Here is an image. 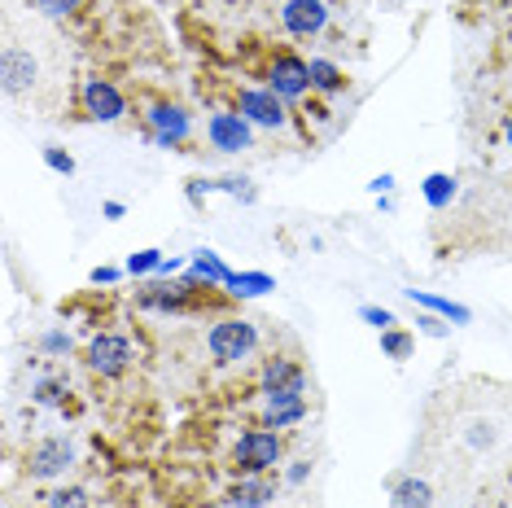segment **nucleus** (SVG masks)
<instances>
[{"instance_id":"obj_10","label":"nucleus","mask_w":512,"mask_h":508,"mask_svg":"<svg viewBox=\"0 0 512 508\" xmlns=\"http://www.w3.org/2000/svg\"><path fill=\"white\" fill-rule=\"evenodd\" d=\"M0 75H5V92H9V97H18V92H27L31 84H36V57H31L27 49H18V44H9Z\"/></svg>"},{"instance_id":"obj_26","label":"nucleus","mask_w":512,"mask_h":508,"mask_svg":"<svg viewBox=\"0 0 512 508\" xmlns=\"http://www.w3.org/2000/svg\"><path fill=\"white\" fill-rule=\"evenodd\" d=\"M44 163H49L53 171H62V176H71V171H75V158H71V154H62L57 145L44 149Z\"/></svg>"},{"instance_id":"obj_31","label":"nucleus","mask_w":512,"mask_h":508,"mask_svg":"<svg viewBox=\"0 0 512 508\" xmlns=\"http://www.w3.org/2000/svg\"><path fill=\"white\" fill-rule=\"evenodd\" d=\"M307 473H311V465H307V460H298V465L289 469V482H307Z\"/></svg>"},{"instance_id":"obj_24","label":"nucleus","mask_w":512,"mask_h":508,"mask_svg":"<svg viewBox=\"0 0 512 508\" xmlns=\"http://www.w3.org/2000/svg\"><path fill=\"white\" fill-rule=\"evenodd\" d=\"M31 5H36L40 14H49V18H66V14H75L84 0H31Z\"/></svg>"},{"instance_id":"obj_11","label":"nucleus","mask_w":512,"mask_h":508,"mask_svg":"<svg viewBox=\"0 0 512 508\" xmlns=\"http://www.w3.org/2000/svg\"><path fill=\"white\" fill-rule=\"evenodd\" d=\"M263 390L267 395H302V390H307V377H302V368L289 364V360H267L263 364Z\"/></svg>"},{"instance_id":"obj_21","label":"nucleus","mask_w":512,"mask_h":508,"mask_svg":"<svg viewBox=\"0 0 512 508\" xmlns=\"http://www.w3.org/2000/svg\"><path fill=\"white\" fill-rule=\"evenodd\" d=\"M311 88H320V92H337L342 88V71H337L333 62H311Z\"/></svg>"},{"instance_id":"obj_1","label":"nucleus","mask_w":512,"mask_h":508,"mask_svg":"<svg viewBox=\"0 0 512 508\" xmlns=\"http://www.w3.org/2000/svg\"><path fill=\"white\" fill-rule=\"evenodd\" d=\"M206 346H211V355L219 364H237L259 346V329H254L250 320H219L211 329V338H206Z\"/></svg>"},{"instance_id":"obj_33","label":"nucleus","mask_w":512,"mask_h":508,"mask_svg":"<svg viewBox=\"0 0 512 508\" xmlns=\"http://www.w3.org/2000/svg\"><path fill=\"white\" fill-rule=\"evenodd\" d=\"M390 184H394V176H377V180H372V193H386Z\"/></svg>"},{"instance_id":"obj_14","label":"nucleus","mask_w":512,"mask_h":508,"mask_svg":"<svg viewBox=\"0 0 512 508\" xmlns=\"http://www.w3.org/2000/svg\"><path fill=\"white\" fill-rule=\"evenodd\" d=\"M276 500V487L267 478H259V473H250L246 482H237V487H232V495H228V504L232 508H267Z\"/></svg>"},{"instance_id":"obj_17","label":"nucleus","mask_w":512,"mask_h":508,"mask_svg":"<svg viewBox=\"0 0 512 508\" xmlns=\"http://www.w3.org/2000/svg\"><path fill=\"white\" fill-rule=\"evenodd\" d=\"M407 298H412V303H421V307H429V311H438L442 320H456V325H469V307L451 303V298H438V294H425V290H407Z\"/></svg>"},{"instance_id":"obj_12","label":"nucleus","mask_w":512,"mask_h":508,"mask_svg":"<svg viewBox=\"0 0 512 508\" xmlns=\"http://www.w3.org/2000/svg\"><path fill=\"white\" fill-rule=\"evenodd\" d=\"M149 127H154L158 145H180L184 136H189V114L180 106H154L149 110Z\"/></svg>"},{"instance_id":"obj_19","label":"nucleus","mask_w":512,"mask_h":508,"mask_svg":"<svg viewBox=\"0 0 512 508\" xmlns=\"http://www.w3.org/2000/svg\"><path fill=\"white\" fill-rule=\"evenodd\" d=\"M451 198H456V180L451 176H442V171H434V176L425 180V202L434 206V211H442Z\"/></svg>"},{"instance_id":"obj_32","label":"nucleus","mask_w":512,"mask_h":508,"mask_svg":"<svg viewBox=\"0 0 512 508\" xmlns=\"http://www.w3.org/2000/svg\"><path fill=\"white\" fill-rule=\"evenodd\" d=\"M92 281H97V285L106 281L110 285V281H119V272H114V268H97V272H92Z\"/></svg>"},{"instance_id":"obj_29","label":"nucleus","mask_w":512,"mask_h":508,"mask_svg":"<svg viewBox=\"0 0 512 508\" xmlns=\"http://www.w3.org/2000/svg\"><path fill=\"white\" fill-rule=\"evenodd\" d=\"M44 351H53V355L71 351V338H66V333H44Z\"/></svg>"},{"instance_id":"obj_30","label":"nucleus","mask_w":512,"mask_h":508,"mask_svg":"<svg viewBox=\"0 0 512 508\" xmlns=\"http://www.w3.org/2000/svg\"><path fill=\"white\" fill-rule=\"evenodd\" d=\"M416 325H421V329L429 333V338H447V325H442L438 316H421V320H416Z\"/></svg>"},{"instance_id":"obj_9","label":"nucleus","mask_w":512,"mask_h":508,"mask_svg":"<svg viewBox=\"0 0 512 508\" xmlns=\"http://www.w3.org/2000/svg\"><path fill=\"white\" fill-rule=\"evenodd\" d=\"M84 110L88 119L97 123H114L123 114V92L110 84V79H88L84 84Z\"/></svg>"},{"instance_id":"obj_27","label":"nucleus","mask_w":512,"mask_h":508,"mask_svg":"<svg viewBox=\"0 0 512 508\" xmlns=\"http://www.w3.org/2000/svg\"><path fill=\"white\" fill-rule=\"evenodd\" d=\"M31 395H36V403H44V408H53V403H62V381H40Z\"/></svg>"},{"instance_id":"obj_22","label":"nucleus","mask_w":512,"mask_h":508,"mask_svg":"<svg viewBox=\"0 0 512 508\" xmlns=\"http://www.w3.org/2000/svg\"><path fill=\"white\" fill-rule=\"evenodd\" d=\"M381 351H386L390 360H407V355H412V333L386 329V333H381Z\"/></svg>"},{"instance_id":"obj_23","label":"nucleus","mask_w":512,"mask_h":508,"mask_svg":"<svg viewBox=\"0 0 512 508\" xmlns=\"http://www.w3.org/2000/svg\"><path fill=\"white\" fill-rule=\"evenodd\" d=\"M49 508H88V491L84 487H57L49 495Z\"/></svg>"},{"instance_id":"obj_5","label":"nucleus","mask_w":512,"mask_h":508,"mask_svg":"<svg viewBox=\"0 0 512 508\" xmlns=\"http://www.w3.org/2000/svg\"><path fill=\"white\" fill-rule=\"evenodd\" d=\"M281 18H285L289 36L307 40V36H320V31L329 27V5H324V0H289L281 9Z\"/></svg>"},{"instance_id":"obj_3","label":"nucleus","mask_w":512,"mask_h":508,"mask_svg":"<svg viewBox=\"0 0 512 508\" xmlns=\"http://www.w3.org/2000/svg\"><path fill=\"white\" fill-rule=\"evenodd\" d=\"M206 136H211V145L219 154H241V149L254 145V123L246 114H215V119L206 123Z\"/></svg>"},{"instance_id":"obj_7","label":"nucleus","mask_w":512,"mask_h":508,"mask_svg":"<svg viewBox=\"0 0 512 508\" xmlns=\"http://www.w3.org/2000/svg\"><path fill=\"white\" fill-rule=\"evenodd\" d=\"M237 114H246L254 127H285V106H281V97H276L272 88H250V92H241Z\"/></svg>"},{"instance_id":"obj_28","label":"nucleus","mask_w":512,"mask_h":508,"mask_svg":"<svg viewBox=\"0 0 512 508\" xmlns=\"http://www.w3.org/2000/svg\"><path fill=\"white\" fill-rule=\"evenodd\" d=\"M359 316H364V320H368V325H377L381 333H386V329L394 325V316H390V311H386V307H364V311H359Z\"/></svg>"},{"instance_id":"obj_8","label":"nucleus","mask_w":512,"mask_h":508,"mask_svg":"<svg viewBox=\"0 0 512 508\" xmlns=\"http://www.w3.org/2000/svg\"><path fill=\"white\" fill-rule=\"evenodd\" d=\"M307 88H311V62H302V57H276V66H272V92L276 97L294 101Z\"/></svg>"},{"instance_id":"obj_4","label":"nucleus","mask_w":512,"mask_h":508,"mask_svg":"<svg viewBox=\"0 0 512 508\" xmlns=\"http://www.w3.org/2000/svg\"><path fill=\"white\" fill-rule=\"evenodd\" d=\"M127 360H132V342L119 338V333H97L88 346V368L101 377H119Z\"/></svg>"},{"instance_id":"obj_15","label":"nucleus","mask_w":512,"mask_h":508,"mask_svg":"<svg viewBox=\"0 0 512 508\" xmlns=\"http://www.w3.org/2000/svg\"><path fill=\"white\" fill-rule=\"evenodd\" d=\"M136 303L145 311H180L184 307V290L180 285H145L141 294H136Z\"/></svg>"},{"instance_id":"obj_18","label":"nucleus","mask_w":512,"mask_h":508,"mask_svg":"<svg viewBox=\"0 0 512 508\" xmlns=\"http://www.w3.org/2000/svg\"><path fill=\"white\" fill-rule=\"evenodd\" d=\"M193 276H197V281H219V285L232 281V272L224 268V263H219L215 250H197V254H193Z\"/></svg>"},{"instance_id":"obj_16","label":"nucleus","mask_w":512,"mask_h":508,"mask_svg":"<svg viewBox=\"0 0 512 508\" xmlns=\"http://www.w3.org/2000/svg\"><path fill=\"white\" fill-rule=\"evenodd\" d=\"M434 504V491H429L425 478H403L394 487V508H429Z\"/></svg>"},{"instance_id":"obj_25","label":"nucleus","mask_w":512,"mask_h":508,"mask_svg":"<svg viewBox=\"0 0 512 508\" xmlns=\"http://www.w3.org/2000/svg\"><path fill=\"white\" fill-rule=\"evenodd\" d=\"M154 268H162V254L158 250H141V254H132V259H127V272H132V276L154 272Z\"/></svg>"},{"instance_id":"obj_2","label":"nucleus","mask_w":512,"mask_h":508,"mask_svg":"<svg viewBox=\"0 0 512 508\" xmlns=\"http://www.w3.org/2000/svg\"><path fill=\"white\" fill-rule=\"evenodd\" d=\"M232 456H237V465L246 473H263L281 460V438H276L272 430H250V434H241V443H237Z\"/></svg>"},{"instance_id":"obj_13","label":"nucleus","mask_w":512,"mask_h":508,"mask_svg":"<svg viewBox=\"0 0 512 508\" xmlns=\"http://www.w3.org/2000/svg\"><path fill=\"white\" fill-rule=\"evenodd\" d=\"M307 417V403L302 395H267V408H263V430H285Z\"/></svg>"},{"instance_id":"obj_20","label":"nucleus","mask_w":512,"mask_h":508,"mask_svg":"<svg viewBox=\"0 0 512 508\" xmlns=\"http://www.w3.org/2000/svg\"><path fill=\"white\" fill-rule=\"evenodd\" d=\"M232 294L237 298H254V294H263V290H272V276H263V272H241V276H232Z\"/></svg>"},{"instance_id":"obj_34","label":"nucleus","mask_w":512,"mask_h":508,"mask_svg":"<svg viewBox=\"0 0 512 508\" xmlns=\"http://www.w3.org/2000/svg\"><path fill=\"white\" fill-rule=\"evenodd\" d=\"M504 136H508V145H512V119L504 123Z\"/></svg>"},{"instance_id":"obj_6","label":"nucleus","mask_w":512,"mask_h":508,"mask_svg":"<svg viewBox=\"0 0 512 508\" xmlns=\"http://www.w3.org/2000/svg\"><path fill=\"white\" fill-rule=\"evenodd\" d=\"M71 465H75V447L66 443V438H44L27 456L31 478H57V473H66Z\"/></svg>"}]
</instances>
